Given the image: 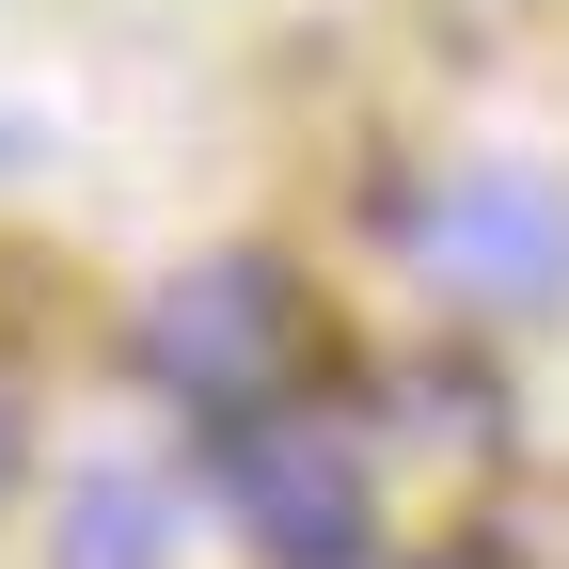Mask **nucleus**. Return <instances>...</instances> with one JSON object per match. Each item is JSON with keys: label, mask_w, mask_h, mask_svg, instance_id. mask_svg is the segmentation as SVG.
Returning a JSON list of instances; mask_svg holds the SVG:
<instances>
[{"label": "nucleus", "mask_w": 569, "mask_h": 569, "mask_svg": "<svg viewBox=\"0 0 569 569\" xmlns=\"http://www.w3.org/2000/svg\"><path fill=\"white\" fill-rule=\"evenodd\" d=\"M284 365H301V284L222 253V269H174L159 301H142V380L190 396V411H269Z\"/></svg>", "instance_id": "nucleus-1"}, {"label": "nucleus", "mask_w": 569, "mask_h": 569, "mask_svg": "<svg viewBox=\"0 0 569 569\" xmlns=\"http://www.w3.org/2000/svg\"><path fill=\"white\" fill-rule=\"evenodd\" d=\"M222 490H238V522H253L284 569H365V538H380V507H365V443L317 427V411H238Z\"/></svg>", "instance_id": "nucleus-2"}, {"label": "nucleus", "mask_w": 569, "mask_h": 569, "mask_svg": "<svg viewBox=\"0 0 569 569\" xmlns=\"http://www.w3.org/2000/svg\"><path fill=\"white\" fill-rule=\"evenodd\" d=\"M396 238L443 269L475 317H538V301H569V206H553L538 174H443L427 206H396Z\"/></svg>", "instance_id": "nucleus-3"}, {"label": "nucleus", "mask_w": 569, "mask_h": 569, "mask_svg": "<svg viewBox=\"0 0 569 569\" xmlns=\"http://www.w3.org/2000/svg\"><path fill=\"white\" fill-rule=\"evenodd\" d=\"M159 553H174V522H159L142 475H96L80 507H63V569H159Z\"/></svg>", "instance_id": "nucleus-4"}, {"label": "nucleus", "mask_w": 569, "mask_h": 569, "mask_svg": "<svg viewBox=\"0 0 569 569\" xmlns=\"http://www.w3.org/2000/svg\"><path fill=\"white\" fill-rule=\"evenodd\" d=\"M490 553H507V569H569V490H538V507L490 538Z\"/></svg>", "instance_id": "nucleus-5"}, {"label": "nucleus", "mask_w": 569, "mask_h": 569, "mask_svg": "<svg viewBox=\"0 0 569 569\" xmlns=\"http://www.w3.org/2000/svg\"><path fill=\"white\" fill-rule=\"evenodd\" d=\"M0 490H17V411H0Z\"/></svg>", "instance_id": "nucleus-6"}]
</instances>
